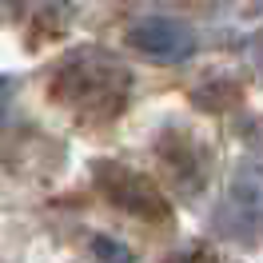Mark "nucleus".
Listing matches in <instances>:
<instances>
[{"instance_id": "1", "label": "nucleus", "mask_w": 263, "mask_h": 263, "mask_svg": "<svg viewBox=\"0 0 263 263\" xmlns=\"http://www.w3.org/2000/svg\"><path fill=\"white\" fill-rule=\"evenodd\" d=\"M52 96L80 108L84 116H116L128 96V72L104 52H76L56 72Z\"/></svg>"}, {"instance_id": "2", "label": "nucleus", "mask_w": 263, "mask_h": 263, "mask_svg": "<svg viewBox=\"0 0 263 263\" xmlns=\"http://www.w3.org/2000/svg\"><path fill=\"white\" fill-rule=\"evenodd\" d=\"M96 183L120 212L152 219V223H156V219H167V199L160 196V187H156L148 176L128 172V167H120V164H96Z\"/></svg>"}, {"instance_id": "3", "label": "nucleus", "mask_w": 263, "mask_h": 263, "mask_svg": "<svg viewBox=\"0 0 263 263\" xmlns=\"http://www.w3.org/2000/svg\"><path fill=\"white\" fill-rule=\"evenodd\" d=\"M128 44L136 52H144L148 60H160V64H180L196 52V32L183 24V20L172 16H148L140 24H132Z\"/></svg>"}, {"instance_id": "4", "label": "nucleus", "mask_w": 263, "mask_h": 263, "mask_svg": "<svg viewBox=\"0 0 263 263\" xmlns=\"http://www.w3.org/2000/svg\"><path fill=\"white\" fill-rule=\"evenodd\" d=\"M160 156H164L167 164H172V172H176V180L192 192V187H199L203 183V167L196 164V144H172V140H160Z\"/></svg>"}, {"instance_id": "5", "label": "nucleus", "mask_w": 263, "mask_h": 263, "mask_svg": "<svg viewBox=\"0 0 263 263\" xmlns=\"http://www.w3.org/2000/svg\"><path fill=\"white\" fill-rule=\"evenodd\" d=\"M92 255H100V259H132V251H128V247L112 243L108 235H96V239H92Z\"/></svg>"}, {"instance_id": "6", "label": "nucleus", "mask_w": 263, "mask_h": 263, "mask_svg": "<svg viewBox=\"0 0 263 263\" xmlns=\"http://www.w3.org/2000/svg\"><path fill=\"white\" fill-rule=\"evenodd\" d=\"M8 88H12V84L0 80V128H4V112H8Z\"/></svg>"}, {"instance_id": "7", "label": "nucleus", "mask_w": 263, "mask_h": 263, "mask_svg": "<svg viewBox=\"0 0 263 263\" xmlns=\"http://www.w3.org/2000/svg\"><path fill=\"white\" fill-rule=\"evenodd\" d=\"M255 64L263 68V28H259V36H255Z\"/></svg>"}]
</instances>
